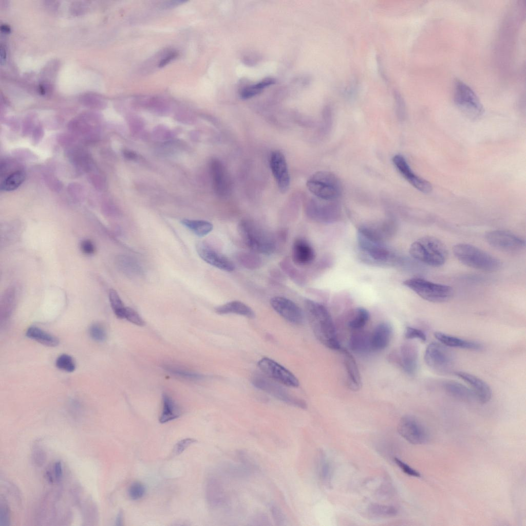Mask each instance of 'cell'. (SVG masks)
<instances>
[{"instance_id": "1", "label": "cell", "mask_w": 526, "mask_h": 526, "mask_svg": "<svg viewBox=\"0 0 526 526\" xmlns=\"http://www.w3.org/2000/svg\"><path fill=\"white\" fill-rule=\"evenodd\" d=\"M308 321L316 338L325 347L340 350L341 346L337 340L332 317L322 304L307 299L305 303Z\"/></svg>"}, {"instance_id": "2", "label": "cell", "mask_w": 526, "mask_h": 526, "mask_svg": "<svg viewBox=\"0 0 526 526\" xmlns=\"http://www.w3.org/2000/svg\"><path fill=\"white\" fill-rule=\"evenodd\" d=\"M357 240L360 250L369 261L384 264L390 259L391 253L379 229L371 226L360 227L357 233Z\"/></svg>"}, {"instance_id": "3", "label": "cell", "mask_w": 526, "mask_h": 526, "mask_svg": "<svg viewBox=\"0 0 526 526\" xmlns=\"http://www.w3.org/2000/svg\"><path fill=\"white\" fill-rule=\"evenodd\" d=\"M411 256L418 261L430 266L443 265L447 258L444 244L433 236H424L414 241L409 248Z\"/></svg>"}, {"instance_id": "4", "label": "cell", "mask_w": 526, "mask_h": 526, "mask_svg": "<svg viewBox=\"0 0 526 526\" xmlns=\"http://www.w3.org/2000/svg\"><path fill=\"white\" fill-rule=\"evenodd\" d=\"M453 253L461 263L476 269L494 272L501 267V262L498 259L469 244L456 245L453 247Z\"/></svg>"}, {"instance_id": "5", "label": "cell", "mask_w": 526, "mask_h": 526, "mask_svg": "<svg viewBox=\"0 0 526 526\" xmlns=\"http://www.w3.org/2000/svg\"><path fill=\"white\" fill-rule=\"evenodd\" d=\"M238 232L246 245L256 252L269 254L275 249L273 238L266 231L249 220H242Z\"/></svg>"}, {"instance_id": "6", "label": "cell", "mask_w": 526, "mask_h": 526, "mask_svg": "<svg viewBox=\"0 0 526 526\" xmlns=\"http://www.w3.org/2000/svg\"><path fill=\"white\" fill-rule=\"evenodd\" d=\"M454 101L459 110L472 120L480 119L484 113L483 107L476 93L459 79L454 82Z\"/></svg>"}, {"instance_id": "7", "label": "cell", "mask_w": 526, "mask_h": 526, "mask_svg": "<svg viewBox=\"0 0 526 526\" xmlns=\"http://www.w3.org/2000/svg\"><path fill=\"white\" fill-rule=\"evenodd\" d=\"M308 190L318 198L334 200L341 195L342 186L339 178L333 173L319 171L308 180Z\"/></svg>"}, {"instance_id": "8", "label": "cell", "mask_w": 526, "mask_h": 526, "mask_svg": "<svg viewBox=\"0 0 526 526\" xmlns=\"http://www.w3.org/2000/svg\"><path fill=\"white\" fill-rule=\"evenodd\" d=\"M403 284L423 299L433 303L447 301L453 295V288L420 278L408 279Z\"/></svg>"}, {"instance_id": "9", "label": "cell", "mask_w": 526, "mask_h": 526, "mask_svg": "<svg viewBox=\"0 0 526 526\" xmlns=\"http://www.w3.org/2000/svg\"><path fill=\"white\" fill-rule=\"evenodd\" d=\"M424 361L434 371L442 374H448L453 371L454 357L451 351L441 343L433 342L425 351Z\"/></svg>"}, {"instance_id": "10", "label": "cell", "mask_w": 526, "mask_h": 526, "mask_svg": "<svg viewBox=\"0 0 526 526\" xmlns=\"http://www.w3.org/2000/svg\"><path fill=\"white\" fill-rule=\"evenodd\" d=\"M251 381L257 388L283 402L303 409L307 408V404L304 401L291 396L283 387L265 374L255 373L253 375Z\"/></svg>"}, {"instance_id": "11", "label": "cell", "mask_w": 526, "mask_h": 526, "mask_svg": "<svg viewBox=\"0 0 526 526\" xmlns=\"http://www.w3.org/2000/svg\"><path fill=\"white\" fill-rule=\"evenodd\" d=\"M485 237L490 246L504 252L517 253L525 246L524 239L508 231H491L486 233Z\"/></svg>"}, {"instance_id": "12", "label": "cell", "mask_w": 526, "mask_h": 526, "mask_svg": "<svg viewBox=\"0 0 526 526\" xmlns=\"http://www.w3.org/2000/svg\"><path fill=\"white\" fill-rule=\"evenodd\" d=\"M398 430L402 437L413 444H425L429 439V435L426 428L416 418L411 416H405L401 419Z\"/></svg>"}, {"instance_id": "13", "label": "cell", "mask_w": 526, "mask_h": 526, "mask_svg": "<svg viewBox=\"0 0 526 526\" xmlns=\"http://www.w3.org/2000/svg\"><path fill=\"white\" fill-rule=\"evenodd\" d=\"M258 365L264 374L272 380L287 386H298L299 382L295 375L273 360L263 358L259 361Z\"/></svg>"}, {"instance_id": "14", "label": "cell", "mask_w": 526, "mask_h": 526, "mask_svg": "<svg viewBox=\"0 0 526 526\" xmlns=\"http://www.w3.org/2000/svg\"><path fill=\"white\" fill-rule=\"evenodd\" d=\"M334 200L316 199L309 203L308 213L313 219L322 222H330L338 218L340 214L339 204Z\"/></svg>"}, {"instance_id": "15", "label": "cell", "mask_w": 526, "mask_h": 526, "mask_svg": "<svg viewBox=\"0 0 526 526\" xmlns=\"http://www.w3.org/2000/svg\"><path fill=\"white\" fill-rule=\"evenodd\" d=\"M273 309L282 317L295 325L304 321V313L300 308L291 300L282 296H274L270 299Z\"/></svg>"}, {"instance_id": "16", "label": "cell", "mask_w": 526, "mask_h": 526, "mask_svg": "<svg viewBox=\"0 0 526 526\" xmlns=\"http://www.w3.org/2000/svg\"><path fill=\"white\" fill-rule=\"evenodd\" d=\"M272 173L281 192H286L290 185V176L284 154L279 151H273L270 157Z\"/></svg>"}, {"instance_id": "17", "label": "cell", "mask_w": 526, "mask_h": 526, "mask_svg": "<svg viewBox=\"0 0 526 526\" xmlns=\"http://www.w3.org/2000/svg\"><path fill=\"white\" fill-rule=\"evenodd\" d=\"M196 250L199 256L210 265L227 272L234 270L235 266L231 260L208 244L199 243Z\"/></svg>"}, {"instance_id": "18", "label": "cell", "mask_w": 526, "mask_h": 526, "mask_svg": "<svg viewBox=\"0 0 526 526\" xmlns=\"http://www.w3.org/2000/svg\"><path fill=\"white\" fill-rule=\"evenodd\" d=\"M392 161L396 168L401 175L413 186L419 191L428 193L431 192L432 186L426 180L416 175L411 170L405 159L400 155H397L392 158Z\"/></svg>"}, {"instance_id": "19", "label": "cell", "mask_w": 526, "mask_h": 526, "mask_svg": "<svg viewBox=\"0 0 526 526\" xmlns=\"http://www.w3.org/2000/svg\"><path fill=\"white\" fill-rule=\"evenodd\" d=\"M210 168L215 192L219 196H226L230 191L231 182L224 166L218 159H213Z\"/></svg>"}, {"instance_id": "20", "label": "cell", "mask_w": 526, "mask_h": 526, "mask_svg": "<svg viewBox=\"0 0 526 526\" xmlns=\"http://www.w3.org/2000/svg\"><path fill=\"white\" fill-rule=\"evenodd\" d=\"M396 361L404 372L410 375H414L418 366V349L412 343L406 342L400 347Z\"/></svg>"}, {"instance_id": "21", "label": "cell", "mask_w": 526, "mask_h": 526, "mask_svg": "<svg viewBox=\"0 0 526 526\" xmlns=\"http://www.w3.org/2000/svg\"><path fill=\"white\" fill-rule=\"evenodd\" d=\"M455 374L467 383L475 394L477 400L482 403H486L491 400L492 391L490 386L483 380L471 373L464 371H456Z\"/></svg>"}, {"instance_id": "22", "label": "cell", "mask_w": 526, "mask_h": 526, "mask_svg": "<svg viewBox=\"0 0 526 526\" xmlns=\"http://www.w3.org/2000/svg\"><path fill=\"white\" fill-rule=\"evenodd\" d=\"M339 351L344 358L348 387L353 391H358L362 387V381L356 361L352 355L346 349L341 347Z\"/></svg>"}, {"instance_id": "23", "label": "cell", "mask_w": 526, "mask_h": 526, "mask_svg": "<svg viewBox=\"0 0 526 526\" xmlns=\"http://www.w3.org/2000/svg\"><path fill=\"white\" fill-rule=\"evenodd\" d=\"M392 334V328L388 322L377 325L370 333L371 346L372 351L385 349L389 344Z\"/></svg>"}, {"instance_id": "24", "label": "cell", "mask_w": 526, "mask_h": 526, "mask_svg": "<svg viewBox=\"0 0 526 526\" xmlns=\"http://www.w3.org/2000/svg\"><path fill=\"white\" fill-rule=\"evenodd\" d=\"M292 254L293 261L301 266L309 264L315 258L313 248L307 241L302 238L297 239L294 242Z\"/></svg>"}, {"instance_id": "25", "label": "cell", "mask_w": 526, "mask_h": 526, "mask_svg": "<svg viewBox=\"0 0 526 526\" xmlns=\"http://www.w3.org/2000/svg\"><path fill=\"white\" fill-rule=\"evenodd\" d=\"M349 345L351 350L358 354L366 353L372 351L370 333L362 329L354 330L350 335Z\"/></svg>"}, {"instance_id": "26", "label": "cell", "mask_w": 526, "mask_h": 526, "mask_svg": "<svg viewBox=\"0 0 526 526\" xmlns=\"http://www.w3.org/2000/svg\"><path fill=\"white\" fill-rule=\"evenodd\" d=\"M434 336L440 343L448 347L474 350H480L482 348V345L477 342L462 339L441 332H435Z\"/></svg>"}, {"instance_id": "27", "label": "cell", "mask_w": 526, "mask_h": 526, "mask_svg": "<svg viewBox=\"0 0 526 526\" xmlns=\"http://www.w3.org/2000/svg\"><path fill=\"white\" fill-rule=\"evenodd\" d=\"M445 391L458 400L470 402L477 400L473 391L465 385L454 381H447L443 384Z\"/></svg>"}, {"instance_id": "28", "label": "cell", "mask_w": 526, "mask_h": 526, "mask_svg": "<svg viewBox=\"0 0 526 526\" xmlns=\"http://www.w3.org/2000/svg\"><path fill=\"white\" fill-rule=\"evenodd\" d=\"M215 312L219 314H236L253 318L255 313L253 310L245 303L233 300L215 308Z\"/></svg>"}, {"instance_id": "29", "label": "cell", "mask_w": 526, "mask_h": 526, "mask_svg": "<svg viewBox=\"0 0 526 526\" xmlns=\"http://www.w3.org/2000/svg\"><path fill=\"white\" fill-rule=\"evenodd\" d=\"M163 409L159 418L161 423H165L178 418L181 415V410L173 399L167 394L162 396Z\"/></svg>"}, {"instance_id": "30", "label": "cell", "mask_w": 526, "mask_h": 526, "mask_svg": "<svg viewBox=\"0 0 526 526\" xmlns=\"http://www.w3.org/2000/svg\"><path fill=\"white\" fill-rule=\"evenodd\" d=\"M26 334L29 338L47 346L55 347L59 344V340L57 337L37 327H30Z\"/></svg>"}, {"instance_id": "31", "label": "cell", "mask_w": 526, "mask_h": 526, "mask_svg": "<svg viewBox=\"0 0 526 526\" xmlns=\"http://www.w3.org/2000/svg\"><path fill=\"white\" fill-rule=\"evenodd\" d=\"M25 177V171L21 169L9 173L1 181V190L11 191L16 189L24 182Z\"/></svg>"}, {"instance_id": "32", "label": "cell", "mask_w": 526, "mask_h": 526, "mask_svg": "<svg viewBox=\"0 0 526 526\" xmlns=\"http://www.w3.org/2000/svg\"><path fill=\"white\" fill-rule=\"evenodd\" d=\"M181 222L186 228L199 237L207 235L213 228V224L211 222L203 220L183 219Z\"/></svg>"}, {"instance_id": "33", "label": "cell", "mask_w": 526, "mask_h": 526, "mask_svg": "<svg viewBox=\"0 0 526 526\" xmlns=\"http://www.w3.org/2000/svg\"><path fill=\"white\" fill-rule=\"evenodd\" d=\"M367 512L368 515L372 518H387L396 516L397 510L392 506L372 503L369 505Z\"/></svg>"}, {"instance_id": "34", "label": "cell", "mask_w": 526, "mask_h": 526, "mask_svg": "<svg viewBox=\"0 0 526 526\" xmlns=\"http://www.w3.org/2000/svg\"><path fill=\"white\" fill-rule=\"evenodd\" d=\"M370 318V314L367 309L363 307L356 308L353 316L348 323L349 327L354 330L362 329Z\"/></svg>"}, {"instance_id": "35", "label": "cell", "mask_w": 526, "mask_h": 526, "mask_svg": "<svg viewBox=\"0 0 526 526\" xmlns=\"http://www.w3.org/2000/svg\"><path fill=\"white\" fill-rule=\"evenodd\" d=\"M163 367L172 374L186 379L197 380L203 378V376L198 373L189 371L174 365L165 364Z\"/></svg>"}, {"instance_id": "36", "label": "cell", "mask_w": 526, "mask_h": 526, "mask_svg": "<svg viewBox=\"0 0 526 526\" xmlns=\"http://www.w3.org/2000/svg\"><path fill=\"white\" fill-rule=\"evenodd\" d=\"M118 263L124 272L130 276L139 275L141 272L138 262L128 256H121L118 258Z\"/></svg>"}, {"instance_id": "37", "label": "cell", "mask_w": 526, "mask_h": 526, "mask_svg": "<svg viewBox=\"0 0 526 526\" xmlns=\"http://www.w3.org/2000/svg\"><path fill=\"white\" fill-rule=\"evenodd\" d=\"M109 299L112 309L116 316L120 319L124 318L125 307L118 293L114 289L109 290Z\"/></svg>"}, {"instance_id": "38", "label": "cell", "mask_w": 526, "mask_h": 526, "mask_svg": "<svg viewBox=\"0 0 526 526\" xmlns=\"http://www.w3.org/2000/svg\"><path fill=\"white\" fill-rule=\"evenodd\" d=\"M274 83L272 79H266L258 83L245 89L241 93L243 99H249L259 93L264 88Z\"/></svg>"}, {"instance_id": "39", "label": "cell", "mask_w": 526, "mask_h": 526, "mask_svg": "<svg viewBox=\"0 0 526 526\" xmlns=\"http://www.w3.org/2000/svg\"><path fill=\"white\" fill-rule=\"evenodd\" d=\"M210 496L211 502L215 505L221 504L224 502V494L222 486L216 480H212L210 484Z\"/></svg>"}, {"instance_id": "40", "label": "cell", "mask_w": 526, "mask_h": 526, "mask_svg": "<svg viewBox=\"0 0 526 526\" xmlns=\"http://www.w3.org/2000/svg\"><path fill=\"white\" fill-rule=\"evenodd\" d=\"M319 475L322 481L329 484L331 476V469L330 463L326 457L322 454L319 460Z\"/></svg>"}, {"instance_id": "41", "label": "cell", "mask_w": 526, "mask_h": 526, "mask_svg": "<svg viewBox=\"0 0 526 526\" xmlns=\"http://www.w3.org/2000/svg\"><path fill=\"white\" fill-rule=\"evenodd\" d=\"M55 365L59 369L67 372H72L76 368L73 359L67 354L60 355L56 360Z\"/></svg>"}, {"instance_id": "42", "label": "cell", "mask_w": 526, "mask_h": 526, "mask_svg": "<svg viewBox=\"0 0 526 526\" xmlns=\"http://www.w3.org/2000/svg\"><path fill=\"white\" fill-rule=\"evenodd\" d=\"M89 332L91 338L96 341L103 342L106 338L105 330L99 324L96 323L92 325L89 328Z\"/></svg>"}, {"instance_id": "43", "label": "cell", "mask_w": 526, "mask_h": 526, "mask_svg": "<svg viewBox=\"0 0 526 526\" xmlns=\"http://www.w3.org/2000/svg\"><path fill=\"white\" fill-rule=\"evenodd\" d=\"M124 318L137 326H143L145 324L144 321L138 312L130 307H125Z\"/></svg>"}, {"instance_id": "44", "label": "cell", "mask_w": 526, "mask_h": 526, "mask_svg": "<svg viewBox=\"0 0 526 526\" xmlns=\"http://www.w3.org/2000/svg\"><path fill=\"white\" fill-rule=\"evenodd\" d=\"M145 492V488L142 483L136 482L133 483L129 487L128 494L129 497L133 500H137L142 497Z\"/></svg>"}, {"instance_id": "45", "label": "cell", "mask_w": 526, "mask_h": 526, "mask_svg": "<svg viewBox=\"0 0 526 526\" xmlns=\"http://www.w3.org/2000/svg\"><path fill=\"white\" fill-rule=\"evenodd\" d=\"M270 511L273 519L276 525L282 526L285 524L286 517L281 510L276 504L270 505Z\"/></svg>"}, {"instance_id": "46", "label": "cell", "mask_w": 526, "mask_h": 526, "mask_svg": "<svg viewBox=\"0 0 526 526\" xmlns=\"http://www.w3.org/2000/svg\"><path fill=\"white\" fill-rule=\"evenodd\" d=\"M405 337L407 339H418L422 342L426 341V336L420 329L412 327L406 328L404 333Z\"/></svg>"}, {"instance_id": "47", "label": "cell", "mask_w": 526, "mask_h": 526, "mask_svg": "<svg viewBox=\"0 0 526 526\" xmlns=\"http://www.w3.org/2000/svg\"><path fill=\"white\" fill-rule=\"evenodd\" d=\"M10 510L6 502L1 498L0 503V525L8 526L10 524Z\"/></svg>"}, {"instance_id": "48", "label": "cell", "mask_w": 526, "mask_h": 526, "mask_svg": "<svg viewBox=\"0 0 526 526\" xmlns=\"http://www.w3.org/2000/svg\"><path fill=\"white\" fill-rule=\"evenodd\" d=\"M196 441V440L192 438H186L180 440L175 445L173 450V454L175 455L180 454L190 445Z\"/></svg>"}, {"instance_id": "49", "label": "cell", "mask_w": 526, "mask_h": 526, "mask_svg": "<svg viewBox=\"0 0 526 526\" xmlns=\"http://www.w3.org/2000/svg\"><path fill=\"white\" fill-rule=\"evenodd\" d=\"M394 461L397 465L403 471L405 474L416 477H420L421 476L420 474L415 469L411 468L408 465L404 463L403 461L396 457L394 458Z\"/></svg>"}, {"instance_id": "50", "label": "cell", "mask_w": 526, "mask_h": 526, "mask_svg": "<svg viewBox=\"0 0 526 526\" xmlns=\"http://www.w3.org/2000/svg\"><path fill=\"white\" fill-rule=\"evenodd\" d=\"M251 524L255 525H270V520L264 513L258 512L254 514L251 519Z\"/></svg>"}, {"instance_id": "51", "label": "cell", "mask_w": 526, "mask_h": 526, "mask_svg": "<svg viewBox=\"0 0 526 526\" xmlns=\"http://www.w3.org/2000/svg\"><path fill=\"white\" fill-rule=\"evenodd\" d=\"M32 457L34 463L40 466L44 462L46 456L44 451L39 446H36L33 449Z\"/></svg>"}, {"instance_id": "52", "label": "cell", "mask_w": 526, "mask_h": 526, "mask_svg": "<svg viewBox=\"0 0 526 526\" xmlns=\"http://www.w3.org/2000/svg\"><path fill=\"white\" fill-rule=\"evenodd\" d=\"M82 251L86 254H92L94 253L95 249L92 242L89 240H84L81 243Z\"/></svg>"}, {"instance_id": "53", "label": "cell", "mask_w": 526, "mask_h": 526, "mask_svg": "<svg viewBox=\"0 0 526 526\" xmlns=\"http://www.w3.org/2000/svg\"><path fill=\"white\" fill-rule=\"evenodd\" d=\"M54 473L56 480L60 481L63 474L62 466L60 461H57L54 464Z\"/></svg>"}, {"instance_id": "54", "label": "cell", "mask_w": 526, "mask_h": 526, "mask_svg": "<svg viewBox=\"0 0 526 526\" xmlns=\"http://www.w3.org/2000/svg\"><path fill=\"white\" fill-rule=\"evenodd\" d=\"M177 53L175 52H172L168 54L166 57L163 59L160 63L159 66L162 67L169 62L172 59H174L176 57Z\"/></svg>"}, {"instance_id": "55", "label": "cell", "mask_w": 526, "mask_h": 526, "mask_svg": "<svg viewBox=\"0 0 526 526\" xmlns=\"http://www.w3.org/2000/svg\"><path fill=\"white\" fill-rule=\"evenodd\" d=\"M42 134H43V132H42V129H41V127H37L35 129V130L34 132V133H33V138L34 141L35 142H36L39 141V140L41 138V137H42L41 135H42Z\"/></svg>"}, {"instance_id": "56", "label": "cell", "mask_w": 526, "mask_h": 526, "mask_svg": "<svg viewBox=\"0 0 526 526\" xmlns=\"http://www.w3.org/2000/svg\"><path fill=\"white\" fill-rule=\"evenodd\" d=\"M123 155L125 158L129 160H134L137 157V155L134 152L129 150H124Z\"/></svg>"}, {"instance_id": "57", "label": "cell", "mask_w": 526, "mask_h": 526, "mask_svg": "<svg viewBox=\"0 0 526 526\" xmlns=\"http://www.w3.org/2000/svg\"><path fill=\"white\" fill-rule=\"evenodd\" d=\"M122 521H123V513H122V512L121 511H120L119 512V513L117 515V518H116V525H122Z\"/></svg>"}, {"instance_id": "58", "label": "cell", "mask_w": 526, "mask_h": 526, "mask_svg": "<svg viewBox=\"0 0 526 526\" xmlns=\"http://www.w3.org/2000/svg\"><path fill=\"white\" fill-rule=\"evenodd\" d=\"M46 477L47 478V480L50 483H52L53 482V477H52V475H51V473L50 472H49V471H47L46 472Z\"/></svg>"}, {"instance_id": "59", "label": "cell", "mask_w": 526, "mask_h": 526, "mask_svg": "<svg viewBox=\"0 0 526 526\" xmlns=\"http://www.w3.org/2000/svg\"><path fill=\"white\" fill-rule=\"evenodd\" d=\"M1 30L4 31V32H9V31L10 30V28L6 25H3L1 26Z\"/></svg>"}]
</instances>
